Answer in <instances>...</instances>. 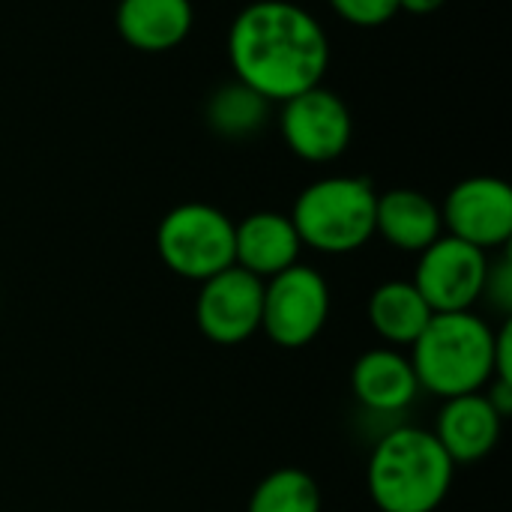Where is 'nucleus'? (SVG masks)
<instances>
[{
    "label": "nucleus",
    "mask_w": 512,
    "mask_h": 512,
    "mask_svg": "<svg viewBox=\"0 0 512 512\" xmlns=\"http://www.w3.org/2000/svg\"><path fill=\"white\" fill-rule=\"evenodd\" d=\"M246 512H321V489L306 471L279 468L255 486Z\"/></svg>",
    "instance_id": "18"
},
{
    "label": "nucleus",
    "mask_w": 512,
    "mask_h": 512,
    "mask_svg": "<svg viewBox=\"0 0 512 512\" xmlns=\"http://www.w3.org/2000/svg\"><path fill=\"white\" fill-rule=\"evenodd\" d=\"M453 459L426 429L387 432L369 459V495L381 512H435L453 486Z\"/></svg>",
    "instance_id": "2"
},
{
    "label": "nucleus",
    "mask_w": 512,
    "mask_h": 512,
    "mask_svg": "<svg viewBox=\"0 0 512 512\" xmlns=\"http://www.w3.org/2000/svg\"><path fill=\"white\" fill-rule=\"evenodd\" d=\"M504 420L489 405L483 393H468L456 399H444V408L435 423V438L453 465H471L486 459L501 441Z\"/></svg>",
    "instance_id": "11"
},
{
    "label": "nucleus",
    "mask_w": 512,
    "mask_h": 512,
    "mask_svg": "<svg viewBox=\"0 0 512 512\" xmlns=\"http://www.w3.org/2000/svg\"><path fill=\"white\" fill-rule=\"evenodd\" d=\"M432 309L414 282H384L369 297V321L390 345H414L432 321Z\"/></svg>",
    "instance_id": "16"
},
{
    "label": "nucleus",
    "mask_w": 512,
    "mask_h": 512,
    "mask_svg": "<svg viewBox=\"0 0 512 512\" xmlns=\"http://www.w3.org/2000/svg\"><path fill=\"white\" fill-rule=\"evenodd\" d=\"M378 192L366 177H324L309 183L291 210L303 246L324 255H348L375 237Z\"/></svg>",
    "instance_id": "4"
},
{
    "label": "nucleus",
    "mask_w": 512,
    "mask_h": 512,
    "mask_svg": "<svg viewBox=\"0 0 512 512\" xmlns=\"http://www.w3.org/2000/svg\"><path fill=\"white\" fill-rule=\"evenodd\" d=\"M495 378L512 381V324L504 321V327L495 333Z\"/></svg>",
    "instance_id": "21"
},
{
    "label": "nucleus",
    "mask_w": 512,
    "mask_h": 512,
    "mask_svg": "<svg viewBox=\"0 0 512 512\" xmlns=\"http://www.w3.org/2000/svg\"><path fill=\"white\" fill-rule=\"evenodd\" d=\"M300 237L291 216L282 213H252L234 225V264L258 279H270L300 258Z\"/></svg>",
    "instance_id": "12"
},
{
    "label": "nucleus",
    "mask_w": 512,
    "mask_h": 512,
    "mask_svg": "<svg viewBox=\"0 0 512 512\" xmlns=\"http://www.w3.org/2000/svg\"><path fill=\"white\" fill-rule=\"evenodd\" d=\"M330 288L315 267L291 264L264 282L261 330L279 348L309 345L327 324Z\"/></svg>",
    "instance_id": "6"
},
{
    "label": "nucleus",
    "mask_w": 512,
    "mask_h": 512,
    "mask_svg": "<svg viewBox=\"0 0 512 512\" xmlns=\"http://www.w3.org/2000/svg\"><path fill=\"white\" fill-rule=\"evenodd\" d=\"M192 18L195 12L189 0H120L117 6V30L123 42L147 54L183 45Z\"/></svg>",
    "instance_id": "13"
},
{
    "label": "nucleus",
    "mask_w": 512,
    "mask_h": 512,
    "mask_svg": "<svg viewBox=\"0 0 512 512\" xmlns=\"http://www.w3.org/2000/svg\"><path fill=\"white\" fill-rule=\"evenodd\" d=\"M234 78L267 102H288L321 84L330 42L321 21L291 0H255L228 30Z\"/></svg>",
    "instance_id": "1"
},
{
    "label": "nucleus",
    "mask_w": 512,
    "mask_h": 512,
    "mask_svg": "<svg viewBox=\"0 0 512 512\" xmlns=\"http://www.w3.org/2000/svg\"><path fill=\"white\" fill-rule=\"evenodd\" d=\"M441 6H444V0H399V9H405L411 15H429Z\"/></svg>",
    "instance_id": "23"
},
{
    "label": "nucleus",
    "mask_w": 512,
    "mask_h": 512,
    "mask_svg": "<svg viewBox=\"0 0 512 512\" xmlns=\"http://www.w3.org/2000/svg\"><path fill=\"white\" fill-rule=\"evenodd\" d=\"M156 249L171 273L204 282L234 264V222L213 204H180L159 222Z\"/></svg>",
    "instance_id": "5"
},
{
    "label": "nucleus",
    "mask_w": 512,
    "mask_h": 512,
    "mask_svg": "<svg viewBox=\"0 0 512 512\" xmlns=\"http://www.w3.org/2000/svg\"><path fill=\"white\" fill-rule=\"evenodd\" d=\"M450 237L483 252L507 246L512 237V189L501 177H468L456 183L441 207Z\"/></svg>",
    "instance_id": "10"
},
{
    "label": "nucleus",
    "mask_w": 512,
    "mask_h": 512,
    "mask_svg": "<svg viewBox=\"0 0 512 512\" xmlns=\"http://www.w3.org/2000/svg\"><path fill=\"white\" fill-rule=\"evenodd\" d=\"M489 393H483L489 399V405L498 411L501 420H507L512 414V381H501V378H492L489 384Z\"/></svg>",
    "instance_id": "22"
},
{
    "label": "nucleus",
    "mask_w": 512,
    "mask_h": 512,
    "mask_svg": "<svg viewBox=\"0 0 512 512\" xmlns=\"http://www.w3.org/2000/svg\"><path fill=\"white\" fill-rule=\"evenodd\" d=\"M264 279L231 264L201 282L195 303L198 330L216 345H240L261 330Z\"/></svg>",
    "instance_id": "8"
},
{
    "label": "nucleus",
    "mask_w": 512,
    "mask_h": 512,
    "mask_svg": "<svg viewBox=\"0 0 512 512\" xmlns=\"http://www.w3.org/2000/svg\"><path fill=\"white\" fill-rule=\"evenodd\" d=\"M330 6L354 27H381L399 12V0H330Z\"/></svg>",
    "instance_id": "19"
},
{
    "label": "nucleus",
    "mask_w": 512,
    "mask_h": 512,
    "mask_svg": "<svg viewBox=\"0 0 512 512\" xmlns=\"http://www.w3.org/2000/svg\"><path fill=\"white\" fill-rule=\"evenodd\" d=\"M411 366L420 390L441 399L483 393L495 378V330L474 312L432 315L411 345Z\"/></svg>",
    "instance_id": "3"
},
{
    "label": "nucleus",
    "mask_w": 512,
    "mask_h": 512,
    "mask_svg": "<svg viewBox=\"0 0 512 512\" xmlns=\"http://www.w3.org/2000/svg\"><path fill=\"white\" fill-rule=\"evenodd\" d=\"M489 276V258L483 249L441 234L432 246L420 252L414 288L423 294L435 315L441 312H471L483 297Z\"/></svg>",
    "instance_id": "7"
},
{
    "label": "nucleus",
    "mask_w": 512,
    "mask_h": 512,
    "mask_svg": "<svg viewBox=\"0 0 512 512\" xmlns=\"http://www.w3.org/2000/svg\"><path fill=\"white\" fill-rule=\"evenodd\" d=\"M282 138L291 153L306 162H333L339 159L354 132L348 105L327 87H312L288 102H282L279 117Z\"/></svg>",
    "instance_id": "9"
},
{
    "label": "nucleus",
    "mask_w": 512,
    "mask_h": 512,
    "mask_svg": "<svg viewBox=\"0 0 512 512\" xmlns=\"http://www.w3.org/2000/svg\"><path fill=\"white\" fill-rule=\"evenodd\" d=\"M492 297V303L498 309H512V261L504 255L501 261L489 264V276H486V291Z\"/></svg>",
    "instance_id": "20"
},
{
    "label": "nucleus",
    "mask_w": 512,
    "mask_h": 512,
    "mask_svg": "<svg viewBox=\"0 0 512 512\" xmlns=\"http://www.w3.org/2000/svg\"><path fill=\"white\" fill-rule=\"evenodd\" d=\"M351 387H354L357 402L378 414L405 411L417 399V390H420L411 360L393 348L366 351L354 363Z\"/></svg>",
    "instance_id": "14"
},
{
    "label": "nucleus",
    "mask_w": 512,
    "mask_h": 512,
    "mask_svg": "<svg viewBox=\"0 0 512 512\" xmlns=\"http://www.w3.org/2000/svg\"><path fill=\"white\" fill-rule=\"evenodd\" d=\"M270 114V102L258 96L252 87L240 84L237 78L219 87L207 102V123L222 138H249L255 135Z\"/></svg>",
    "instance_id": "17"
},
{
    "label": "nucleus",
    "mask_w": 512,
    "mask_h": 512,
    "mask_svg": "<svg viewBox=\"0 0 512 512\" xmlns=\"http://www.w3.org/2000/svg\"><path fill=\"white\" fill-rule=\"evenodd\" d=\"M444 231L441 207L417 189H393L378 195L375 234L402 252H423Z\"/></svg>",
    "instance_id": "15"
}]
</instances>
